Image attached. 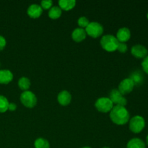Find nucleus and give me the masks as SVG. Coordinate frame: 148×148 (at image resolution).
I'll return each instance as SVG.
<instances>
[{
	"instance_id": "obj_4",
	"label": "nucleus",
	"mask_w": 148,
	"mask_h": 148,
	"mask_svg": "<svg viewBox=\"0 0 148 148\" xmlns=\"http://www.w3.org/2000/svg\"><path fill=\"white\" fill-rule=\"evenodd\" d=\"M20 102L24 106L32 108L37 104V98L33 92L30 90L24 91L20 95Z\"/></svg>"
},
{
	"instance_id": "obj_12",
	"label": "nucleus",
	"mask_w": 148,
	"mask_h": 148,
	"mask_svg": "<svg viewBox=\"0 0 148 148\" xmlns=\"http://www.w3.org/2000/svg\"><path fill=\"white\" fill-rule=\"evenodd\" d=\"M57 101L61 106H66L71 103L72 101V95L70 92L67 90H62L58 94Z\"/></svg>"
},
{
	"instance_id": "obj_30",
	"label": "nucleus",
	"mask_w": 148,
	"mask_h": 148,
	"mask_svg": "<svg viewBox=\"0 0 148 148\" xmlns=\"http://www.w3.org/2000/svg\"><path fill=\"white\" fill-rule=\"evenodd\" d=\"M147 20H148V12H147Z\"/></svg>"
},
{
	"instance_id": "obj_19",
	"label": "nucleus",
	"mask_w": 148,
	"mask_h": 148,
	"mask_svg": "<svg viewBox=\"0 0 148 148\" xmlns=\"http://www.w3.org/2000/svg\"><path fill=\"white\" fill-rule=\"evenodd\" d=\"M35 148H50V144L46 139L40 138L36 139L34 143Z\"/></svg>"
},
{
	"instance_id": "obj_28",
	"label": "nucleus",
	"mask_w": 148,
	"mask_h": 148,
	"mask_svg": "<svg viewBox=\"0 0 148 148\" xmlns=\"http://www.w3.org/2000/svg\"><path fill=\"white\" fill-rule=\"evenodd\" d=\"M146 143H147V145H148V134H147V137H146Z\"/></svg>"
},
{
	"instance_id": "obj_17",
	"label": "nucleus",
	"mask_w": 148,
	"mask_h": 148,
	"mask_svg": "<svg viewBox=\"0 0 148 148\" xmlns=\"http://www.w3.org/2000/svg\"><path fill=\"white\" fill-rule=\"evenodd\" d=\"M62 14V10L58 6H53L49 11V17L53 20L59 18Z\"/></svg>"
},
{
	"instance_id": "obj_27",
	"label": "nucleus",
	"mask_w": 148,
	"mask_h": 148,
	"mask_svg": "<svg viewBox=\"0 0 148 148\" xmlns=\"http://www.w3.org/2000/svg\"><path fill=\"white\" fill-rule=\"evenodd\" d=\"M17 109V105L14 103H10L8 107V110L10 111H14Z\"/></svg>"
},
{
	"instance_id": "obj_24",
	"label": "nucleus",
	"mask_w": 148,
	"mask_h": 148,
	"mask_svg": "<svg viewBox=\"0 0 148 148\" xmlns=\"http://www.w3.org/2000/svg\"><path fill=\"white\" fill-rule=\"evenodd\" d=\"M128 49V47H127V45L126 44V43H119V44L118 48H117V50L120 52V53H126Z\"/></svg>"
},
{
	"instance_id": "obj_6",
	"label": "nucleus",
	"mask_w": 148,
	"mask_h": 148,
	"mask_svg": "<svg viewBox=\"0 0 148 148\" xmlns=\"http://www.w3.org/2000/svg\"><path fill=\"white\" fill-rule=\"evenodd\" d=\"M87 35L93 38L100 37L103 33V27L98 22H91L85 28Z\"/></svg>"
},
{
	"instance_id": "obj_9",
	"label": "nucleus",
	"mask_w": 148,
	"mask_h": 148,
	"mask_svg": "<svg viewBox=\"0 0 148 148\" xmlns=\"http://www.w3.org/2000/svg\"><path fill=\"white\" fill-rule=\"evenodd\" d=\"M131 53L137 59H145L148 56L147 48L141 44L133 46L131 49Z\"/></svg>"
},
{
	"instance_id": "obj_15",
	"label": "nucleus",
	"mask_w": 148,
	"mask_h": 148,
	"mask_svg": "<svg viewBox=\"0 0 148 148\" xmlns=\"http://www.w3.org/2000/svg\"><path fill=\"white\" fill-rule=\"evenodd\" d=\"M127 148H146V145L143 140L135 137L128 142Z\"/></svg>"
},
{
	"instance_id": "obj_1",
	"label": "nucleus",
	"mask_w": 148,
	"mask_h": 148,
	"mask_svg": "<svg viewBox=\"0 0 148 148\" xmlns=\"http://www.w3.org/2000/svg\"><path fill=\"white\" fill-rule=\"evenodd\" d=\"M110 118L114 124L124 125L130 121V115L125 106H114L110 111Z\"/></svg>"
},
{
	"instance_id": "obj_13",
	"label": "nucleus",
	"mask_w": 148,
	"mask_h": 148,
	"mask_svg": "<svg viewBox=\"0 0 148 148\" xmlns=\"http://www.w3.org/2000/svg\"><path fill=\"white\" fill-rule=\"evenodd\" d=\"M13 79V74L9 69H0V84L7 85Z\"/></svg>"
},
{
	"instance_id": "obj_29",
	"label": "nucleus",
	"mask_w": 148,
	"mask_h": 148,
	"mask_svg": "<svg viewBox=\"0 0 148 148\" xmlns=\"http://www.w3.org/2000/svg\"><path fill=\"white\" fill-rule=\"evenodd\" d=\"M82 148H91V147H82Z\"/></svg>"
},
{
	"instance_id": "obj_2",
	"label": "nucleus",
	"mask_w": 148,
	"mask_h": 148,
	"mask_svg": "<svg viewBox=\"0 0 148 148\" xmlns=\"http://www.w3.org/2000/svg\"><path fill=\"white\" fill-rule=\"evenodd\" d=\"M119 42L113 35H105L101 39V46L104 50L108 52H113L117 50Z\"/></svg>"
},
{
	"instance_id": "obj_25",
	"label": "nucleus",
	"mask_w": 148,
	"mask_h": 148,
	"mask_svg": "<svg viewBox=\"0 0 148 148\" xmlns=\"http://www.w3.org/2000/svg\"><path fill=\"white\" fill-rule=\"evenodd\" d=\"M142 67H143V71L148 75V56L143 59V62H142Z\"/></svg>"
},
{
	"instance_id": "obj_23",
	"label": "nucleus",
	"mask_w": 148,
	"mask_h": 148,
	"mask_svg": "<svg viewBox=\"0 0 148 148\" xmlns=\"http://www.w3.org/2000/svg\"><path fill=\"white\" fill-rule=\"evenodd\" d=\"M40 7L43 10H50L53 7V1L51 0H43L40 2Z\"/></svg>"
},
{
	"instance_id": "obj_20",
	"label": "nucleus",
	"mask_w": 148,
	"mask_h": 148,
	"mask_svg": "<svg viewBox=\"0 0 148 148\" xmlns=\"http://www.w3.org/2000/svg\"><path fill=\"white\" fill-rule=\"evenodd\" d=\"M9 104L10 103L7 98L4 95H0V113H5L8 111Z\"/></svg>"
},
{
	"instance_id": "obj_32",
	"label": "nucleus",
	"mask_w": 148,
	"mask_h": 148,
	"mask_svg": "<svg viewBox=\"0 0 148 148\" xmlns=\"http://www.w3.org/2000/svg\"><path fill=\"white\" fill-rule=\"evenodd\" d=\"M147 53H148V50H147Z\"/></svg>"
},
{
	"instance_id": "obj_18",
	"label": "nucleus",
	"mask_w": 148,
	"mask_h": 148,
	"mask_svg": "<svg viewBox=\"0 0 148 148\" xmlns=\"http://www.w3.org/2000/svg\"><path fill=\"white\" fill-rule=\"evenodd\" d=\"M30 79L25 77H22L18 80V86L20 90L23 91H27L30 87Z\"/></svg>"
},
{
	"instance_id": "obj_7",
	"label": "nucleus",
	"mask_w": 148,
	"mask_h": 148,
	"mask_svg": "<svg viewBox=\"0 0 148 148\" xmlns=\"http://www.w3.org/2000/svg\"><path fill=\"white\" fill-rule=\"evenodd\" d=\"M109 98L114 105L125 106L127 103V100L124 98V95L118 90V89H114L111 91Z\"/></svg>"
},
{
	"instance_id": "obj_3",
	"label": "nucleus",
	"mask_w": 148,
	"mask_h": 148,
	"mask_svg": "<svg viewBox=\"0 0 148 148\" xmlns=\"http://www.w3.org/2000/svg\"><path fill=\"white\" fill-rule=\"evenodd\" d=\"M129 127L132 132L134 134H139L144 130L145 127V120L142 116L137 115L130 119Z\"/></svg>"
},
{
	"instance_id": "obj_22",
	"label": "nucleus",
	"mask_w": 148,
	"mask_h": 148,
	"mask_svg": "<svg viewBox=\"0 0 148 148\" xmlns=\"http://www.w3.org/2000/svg\"><path fill=\"white\" fill-rule=\"evenodd\" d=\"M89 20H88L86 17H80L77 20L78 25H79V27H81V28L84 29V27L86 28L87 26L89 25Z\"/></svg>"
},
{
	"instance_id": "obj_31",
	"label": "nucleus",
	"mask_w": 148,
	"mask_h": 148,
	"mask_svg": "<svg viewBox=\"0 0 148 148\" xmlns=\"http://www.w3.org/2000/svg\"><path fill=\"white\" fill-rule=\"evenodd\" d=\"M103 148H110V147H103Z\"/></svg>"
},
{
	"instance_id": "obj_8",
	"label": "nucleus",
	"mask_w": 148,
	"mask_h": 148,
	"mask_svg": "<svg viewBox=\"0 0 148 148\" xmlns=\"http://www.w3.org/2000/svg\"><path fill=\"white\" fill-rule=\"evenodd\" d=\"M134 83L130 77L125 78L119 83L118 87V90L123 95L130 93L134 88Z\"/></svg>"
},
{
	"instance_id": "obj_21",
	"label": "nucleus",
	"mask_w": 148,
	"mask_h": 148,
	"mask_svg": "<svg viewBox=\"0 0 148 148\" xmlns=\"http://www.w3.org/2000/svg\"><path fill=\"white\" fill-rule=\"evenodd\" d=\"M130 78L133 81V82L134 83V85H140L143 82V75L139 72H134V73L132 74Z\"/></svg>"
},
{
	"instance_id": "obj_5",
	"label": "nucleus",
	"mask_w": 148,
	"mask_h": 148,
	"mask_svg": "<svg viewBox=\"0 0 148 148\" xmlns=\"http://www.w3.org/2000/svg\"><path fill=\"white\" fill-rule=\"evenodd\" d=\"M95 106L98 111L101 113H108L112 110L114 106L112 101L108 97H102L98 98L95 103Z\"/></svg>"
},
{
	"instance_id": "obj_14",
	"label": "nucleus",
	"mask_w": 148,
	"mask_h": 148,
	"mask_svg": "<svg viewBox=\"0 0 148 148\" xmlns=\"http://www.w3.org/2000/svg\"><path fill=\"white\" fill-rule=\"evenodd\" d=\"M87 36V33L85 30L81 27H77L75 28L72 33V38L75 40V42H82L85 39Z\"/></svg>"
},
{
	"instance_id": "obj_16",
	"label": "nucleus",
	"mask_w": 148,
	"mask_h": 148,
	"mask_svg": "<svg viewBox=\"0 0 148 148\" xmlns=\"http://www.w3.org/2000/svg\"><path fill=\"white\" fill-rule=\"evenodd\" d=\"M76 5V1L75 0H60L59 1V6L61 10L69 11L73 9Z\"/></svg>"
},
{
	"instance_id": "obj_10",
	"label": "nucleus",
	"mask_w": 148,
	"mask_h": 148,
	"mask_svg": "<svg viewBox=\"0 0 148 148\" xmlns=\"http://www.w3.org/2000/svg\"><path fill=\"white\" fill-rule=\"evenodd\" d=\"M117 40L119 43H126L131 38V32L128 27H121L118 30L116 33Z\"/></svg>"
},
{
	"instance_id": "obj_11",
	"label": "nucleus",
	"mask_w": 148,
	"mask_h": 148,
	"mask_svg": "<svg viewBox=\"0 0 148 148\" xmlns=\"http://www.w3.org/2000/svg\"><path fill=\"white\" fill-rule=\"evenodd\" d=\"M27 13L29 17L31 18H38L43 13V9L39 4H33L29 6L27 10Z\"/></svg>"
},
{
	"instance_id": "obj_26",
	"label": "nucleus",
	"mask_w": 148,
	"mask_h": 148,
	"mask_svg": "<svg viewBox=\"0 0 148 148\" xmlns=\"http://www.w3.org/2000/svg\"><path fill=\"white\" fill-rule=\"evenodd\" d=\"M6 44H7V40L5 38L2 36H0V51L5 48Z\"/></svg>"
}]
</instances>
